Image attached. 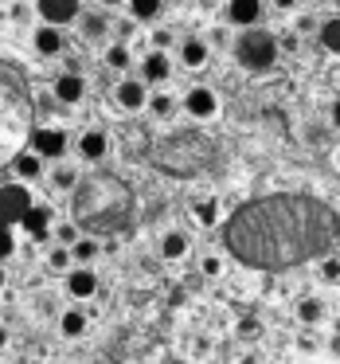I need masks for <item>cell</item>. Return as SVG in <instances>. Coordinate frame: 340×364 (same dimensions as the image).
<instances>
[{
	"instance_id": "6da1fadb",
	"label": "cell",
	"mask_w": 340,
	"mask_h": 364,
	"mask_svg": "<svg viewBox=\"0 0 340 364\" xmlns=\"http://www.w3.org/2000/svg\"><path fill=\"white\" fill-rule=\"evenodd\" d=\"M223 235L238 262L282 270L329 251L340 239V215L313 196H266L238 208Z\"/></svg>"
},
{
	"instance_id": "7a4b0ae2",
	"label": "cell",
	"mask_w": 340,
	"mask_h": 364,
	"mask_svg": "<svg viewBox=\"0 0 340 364\" xmlns=\"http://www.w3.org/2000/svg\"><path fill=\"white\" fill-rule=\"evenodd\" d=\"M235 55L246 71H270L278 63V40L262 28H243V36L235 40Z\"/></svg>"
},
{
	"instance_id": "3957f363",
	"label": "cell",
	"mask_w": 340,
	"mask_h": 364,
	"mask_svg": "<svg viewBox=\"0 0 340 364\" xmlns=\"http://www.w3.org/2000/svg\"><path fill=\"white\" fill-rule=\"evenodd\" d=\"M32 208L24 188H0V231H12V223L24 220V212Z\"/></svg>"
},
{
	"instance_id": "277c9868",
	"label": "cell",
	"mask_w": 340,
	"mask_h": 364,
	"mask_svg": "<svg viewBox=\"0 0 340 364\" xmlns=\"http://www.w3.org/2000/svg\"><path fill=\"white\" fill-rule=\"evenodd\" d=\"M79 12H82V0H40V16L48 20V28L79 20Z\"/></svg>"
},
{
	"instance_id": "5b68a950",
	"label": "cell",
	"mask_w": 340,
	"mask_h": 364,
	"mask_svg": "<svg viewBox=\"0 0 340 364\" xmlns=\"http://www.w3.org/2000/svg\"><path fill=\"white\" fill-rule=\"evenodd\" d=\"M67 134L63 129H35L32 134V153L35 157H63Z\"/></svg>"
},
{
	"instance_id": "8992f818",
	"label": "cell",
	"mask_w": 340,
	"mask_h": 364,
	"mask_svg": "<svg viewBox=\"0 0 340 364\" xmlns=\"http://www.w3.org/2000/svg\"><path fill=\"white\" fill-rule=\"evenodd\" d=\"M227 16L238 28H254V20H262V0H231Z\"/></svg>"
},
{
	"instance_id": "52a82bcc",
	"label": "cell",
	"mask_w": 340,
	"mask_h": 364,
	"mask_svg": "<svg viewBox=\"0 0 340 364\" xmlns=\"http://www.w3.org/2000/svg\"><path fill=\"white\" fill-rule=\"evenodd\" d=\"M82 95H87V82H82L79 75L63 71V75L55 79V98H59V102L75 106V102H82Z\"/></svg>"
},
{
	"instance_id": "ba28073f",
	"label": "cell",
	"mask_w": 340,
	"mask_h": 364,
	"mask_svg": "<svg viewBox=\"0 0 340 364\" xmlns=\"http://www.w3.org/2000/svg\"><path fill=\"white\" fill-rule=\"evenodd\" d=\"M184 110H188L192 118H212V114H215V95L207 87L188 90V95H184Z\"/></svg>"
},
{
	"instance_id": "9c48e42d",
	"label": "cell",
	"mask_w": 340,
	"mask_h": 364,
	"mask_svg": "<svg viewBox=\"0 0 340 364\" xmlns=\"http://www.w3.org/2000/svg\"><path fill=\"white\" fill-rule=\"evenodd\" d=\"M67 290L75 294V298H94L98 294V274L94 270H71V274H67Z\"/></svg>"
},
{
	"instance_id": "30bf717a",
	"label": "cell",
	"mask_w": 340,
	"mask_h": 364,
	"mask_svg": "<svg viewBox=\"0 0 340 364\" xmlns=\"http://www.w3.org/2000/svg\"><path fill=\"white\" fill-rule=\"evenodd\" d=\"M48 220H51V208H48V204H35V208H28V212H24V223H28V231H32L35 243L51 239V235H48Z\"/></svg>"
},
{
	"instance_id": "8fae6325",
	"label": "cell",
	"mask_w": 340,
	"mask_h": 364,
	"mask_svg": "<svg viewBox=\"0 0 340 364\" xmlns=\"http://www.w3.org/2000/svg\"><path fill=\"white\" fill-rule=\"evenodd\" d=\"M106 149H110V141H106L102 129H87V134H82L79 153H82L87 161H102V157H106Z\"/></svg>"
},
{
	"instance_id": "7c38bea8",
	"label": "cell",
	"mask_w": 340,
	"mask_h": 364,
	"mask_svg": "<svg viewBox=\"0 0 340 364\" xmlns=\"http://www.w3.org/2000/svg\"><path fill=\"white\" fill-rule=\"evenodd\" d=\"M168 71H172V67H168V55H165V51H149V55H145V67H141L145 82H165Z\"/></svg>"
},
{
	"instance_id": "4fadbf2b",
	"label": "cell",
	"mask_w": 340,
	"mask_h": 364,
	"mask_svg": "<svg viewBox=\"0 0 340 364\" xmlns=\"http://www.w3.org/2000/svg\"><path fill=\"white\" fill-rule=\"evenodd\" d=\"M188 255V235L184 231H168L160 239V259H184Z\"/></svg>"
},
{
	"instance_id": "5bb4252c",
	"label": "cell",
	"mask_w": 340,
	"mask_h": 364,
	"mask_svg": "<svg viewBox=\"0 0 340 364\" xmlns=\"http://www.w3.org/2000/svg\"><path fill=\"white\" fill-rule=\"evenodd\" d=\"M118 102L126 106V110H137V106H145V82L126 79V82L118 87Z\"/></svg>"
},
{
	"instance_id": "9a60e30c",
	"label": "cell",
	"mask_w": 340,
	"mask_h": 364,
	"mask_svg": "<svg viewBox=\"0 0 340 364\" xmlns=\"http://www.w3.org/2000/svg\"><path fill=\"white\" fill-rule=\"evenodd\" d=\"M35 51H40V55H59V51H63L59 28H40V32H35Z\"/></svg>"
},
{
	"instance_id": "2e32d148",
	"label": "cell",
	"mask_w": 340,
	"mask_h": 364,
	"mask_svg": "<svg viewBox=\"0 0 340 364\" xmlns=\"http://www.w3.org/2000/svg\"><path fill=\"white\" fill-rule=\"evenodd\" d=\"M180 63L184 67H204L207 63V43L204 40H184L180 43Z\"/></svg>"
},
{
	"instance_id": "e0dca14e",
	"label": "cell",
	"mask_w": 340,
	"mask_h": 364,
	"mask_svg": "<svg viewBox=\"0 0 340 364\" xmlns=\"http://www.w3.org/2000/svg\"><path fill=\"white\" fill-rule=\"evenodd\" d=\"M106 32H110L106 16H98V12H87V16H82V36H87L90 43H94V40H106Z\"/></svg>"
},
{
	"instance_id": "ac0fdd59",
	"label": "cell",
	"mask_w": 340,
	"mask_h": 364,
	"mask_svg": "<svg viewBox=\"0 0 340 364\" xmlns=\"http://www.w3.org/2000/svg\"><path fill=\"white\" fill-rule=\"evenodd\" d=\"M16 173L28 176V181L43 176V157H35V153H20V157H16Z\"/></svg>"
},
{
	"instance_id": "d6986e66",
	"label": "cell",
	"mask_w": 340,
	"mask_h": 364,
	"mask_svg": "<svg viewBox=\"0 0 340 364\" xmlns=\"http://www.w3.org/2000/svg\"><path fill=\"white\" fill-rule=\"evenodd\" d=\"M297 317H301L305 325H317V321L324 317V306H321L317 298H301V301H297Z\"/></svg>"
},
{
	"instance_id": "ffe728a7",
	"label": "cell",
	"mask_w": 340,
	"mask_h": 364,
	"mask_svg": "<svg viewBox=\"0 0 340 364\" xmlns=\"http://www.w3.org/2000/svg\"><path fill=\"white\" fill-rule=\"evenodd\" d=\"M59 329H63L67 337H82V333H87V317L75 314V309H67V314L59 317Z\"/></svg>"
},
{
	"instance_id": "44dd1931",
	"label": "cell",
	"mask_w": 340,
	"mask_h": 364,
	"mask_svg": "<svg viewBox=\"0 0 340 364\" xmlns=\"http://www.w3.org/2000/svg\"><path fill=\"white\" fill-rule=\"evenodd\" d=\"M196 220L204 223V228H215V223H219V200H199L196 204Z\"/></svg>"
},
{
	"instance_id": "7402d4cb",
	"label": "cell",
	"mask_w": 340,
	"mask_h": 364,
	"mask_svg": "<svg viewBox=\"0 0 340 364\" xmlns=\"http://www.w3.org/2000/svg\"><path fill=\"white\" fill-rule=\"evenodd\" d=\"M321 43H324L329 51H340V16L329 20V24L321 28Z\"/></svg>"
},
{
	"instance_id": "603a6c76",
	"label": "cell",
	"mask_w": 340,
	"mask_h": 364,
	"mask_svg": "<svg viewBox=\"0 0 340 364\" xmlns=\"http://www.w3.org/2000/svg\"><path fill=\"white\" fill-rule=\"evenodd\" d=\"M129 9H133L137 20H153L160 12V0H129Z\"/></svg>"
},
{
	"instance_id": "cb8c5ba5",
	"label": "cell",
	"mask_w": 340,
	"mask_h": 364,
	"mask_svg": "<svg viewBox=\"0 0 340 364\" xmlns=\"http://www.w3.org/2000/svg\"><path fill=\"white\" fill-rule=\"evenodd\" d=\"M55 239H59V247H67V251H71V247L79 243V223H59Z\"/></svg>"
},
{
	"instance_id": "d4e9b609",
	"label": "cell",
	"mask_w": 340,
	"mask_h": 364,
	"mask_svg": "<svg viewBox=\"0 0 340 364\" xmlns=\"http://www.w3.org/2000/svg\"><path fill=\"white\" fill-rule=\"evenodd\" d=\"M51 181H55V188H75V184H79V173H75L71 165H63V168H55V173H51Z\"/></svg>"
},
{
	"instance_id": "484cf974",
	"label": "cell",
	"mask_w": 340,
	"mask_h": 364,
	"mask_svg": "<svg viewBox=\"0 0 340 364\" xmlns=\"http://www.w3.org/2000/svg\"><path fill=\"white\" fill-rule=\"evenodd\" d=\"M106 63H110L114 71H126V67H129V51L121 48V43H114V48L106 51Z\"/></svg>"
},
{
	"instance_id": "4316f807",
	"label": "cell",
	"mask_w": 340,
	"mask_h": 364,
	"mask_svg": "<svg viewBox=\"0 0 340 364\" xmlns=\"http://www.w3.org/2000/svg\"><path fill=\"white\" fill-rule=\"evenodd\" d=\"M71 251H75V259L90 262V259H94V255H98V243H94V239H79V243H75Z\"/></svg>"
},
{
	"instance_id": "83f0119b",
	"label": "cell",
	"mask_w": 340,
	"mask_h": 364,
	"mask_svg": "<svg viewBox=\"0 0 340 364\" xmlns=\"http://www.w3.org/2000/svg\"><path fill=\"white\" fill-rule=\"evenodd\" d=\"M149 110L157 114V118H168V114H172V98H168V95H153L149 98Z\"/></svg>"
},
{
	"instance_id": "f1b7e54d",
	"label": "cell",
	"mask_w": 340,
	"mask_h": 364,
	"mask_svg": "<svg viewBox=\"0 0 340 364\" xmlns=\"http://www.w3.org/2000/svg\"><path fill=\"white\" fill-rule=\"evenodd\" d=\"M238 337H243V341H258L262 337V321H251V317L238 321Z\"/></svg>"
},
{
	"instance_id": "f546056e",
	"label": "cell",
	"mask_w": 340,
	"mask_h": 364,
	"mask_svg": "<svg viewBox=\"0 0 340 364\" xmlns=\"http://www.w3.org/2000/svg\"><path fill=\"white\" fill-rule=\"evenodd\" d=\"M321 278L324 282H340V259H324L321 262Z\"/></svg>"
},
{
	"instance_id": "4dcf8cb0",
	"label": "cell",
	"mask_w": 340,
	"mask_h": 364,
	"mask_svg": "<svg viewBox=\"0 0 340 364\" xmlns=\"http://www.w3.org/2000/svg\"><path fill=\"white\" fill-rule=\"evenodd\" d=\"M12 255H16V239H12V231H0V262Z\"/></svg>"
},
{
	"instance_id": "1f68e13d",
	"label": "cell",
	"mask_w": 340,
	"mask_h": 364,
	"mask_svg": "<svg viewBox=\"0 0 340 364\" xmlns=\"http://www.w3.org/2000/svg\"><path fill=\"white\" fill-rule=\"evenodd\" d=\"M51 267H55V270H67V267H71V251H67V247L51 251Z\"/></svg>"
},
{
	"instance_id": "d6a6232c",
	"label": "cell",
	"mask_w": 340,
	"mask_h": 364,
	"mask_svg": "<svg viewBox=\"0 0 340 364\" xmlns=\"http://www.w3.org/2000/svg\"><path fill=\"white\" fill-rule=\"evenodd\" d=\"M204 274H207V278H219V274H223V262L215 259V255H212V259H204Z\"/></svg>"
},
{
	"instance_id": "836d02e7",
	"label": "cell",
	"mask_w": 340,
	"mask_h": 364,
	"mask_svg": "<svg viewBox=\"0 0 340 364\" xmlns=\"http://www.w3.org/2000/svg\"><path fill=\"white\" fill-rule=\"evenodd\" d=\"M278 51H297V36H293V32H285L282 40H278Z\"/></svg>"
},
{
	"instance_id": "e575fe53",
	"label": "cell",
	"mask_w": 340,
	"mask_h": 364,
	"mask_svg": "<svg viewBox=\"0 0 340 364\" xmlns=\"http://www.w3.org/2000/svg\"><path fill=\"white\" fill-rule=\"evenodd\" d=\"M168 43H172V32H157V36H153V48H168Z\"/></svg>"
},
{
	"instance_id": "d590c367",
	"label": "cell",
	"mask_w": 340,
	"mask_h": 364,
	"mask_svg": "<svg viewBox=\"0 0 340 364\" xmlns=\"http://www.w3.org/2000/svg\"><path fill=\"white\" fill-rule=\"evenodd\" d=\"M313 28H317L313 16H301V20H297V32H313Z\"/></svg>"
},
{
	"instance_id": "8d00e7d4",
	"label": "cell",
	"mask_w": 340,
	"mask_h": 364,
	"mask_svg": "<svg viewBox=\"0 0 340 364\" xmlns=\"http://www.w3.org/2000/svg\"><path fill=\"white\" fill-rule=\"evenodd\" d=\"M274 4H278V9H282V12H290L293 4H297V0H274Z\"/></svg>"
},
{
	"instance_id": "74e56055",
	"label": "cell",
	"mask_w": 340,
	"mask_h": 364,
	"mask_svg": "<svg viewBox=\"0 0 340 364\" xmlns=\"http://www.w3.org/2000/svg\"><path fill=\"white\" fill-rule=\"evenodd\" d=\"M332 126H336V129H340V102H336V106H332Z\"/></svg>"
},
{
	"instance_id": "f35d334b",
	"label": "cell",
	"mask_w": 340,
	"mask_h": 364,
	"mask_svg": "<svg viewBox=\"0 0 340 364\" xmlns=\"http://www.w3.org/2000/svg\"><path fill=\"white\" fill-rule=\"evenodd\" d=\"M0 345H9V329L4 325H0Z\"/></svg>"
},
{
	"instance_id": "ab89813d",
	"label": "cell",
	"mask_w": 340,
	"mask_h": 364,
	"mask_svg": "<svg viewBox=\"0 0 340 364\" xmlns=\"http://www.w3.org/2000/svg\"><path fill=\"white\" fill-rule=\"evenodd\" d=\"M102 4H110V9H114V4H121V0H102Z\"/></svg>"
},
{
	"instance_id": "60d3db41",
	"label": "cell",
	"mask_w": 340,
	"mask_h": 364,
	"mask_svg": "<svg viewBox=\"0 0 340 364\" xmlns=\"http://www.w3.org/2000/svg\"><path fill=\"white\" fill-rule=\"evenodd\" d=\"M0 286H4V270H0Z\"/></svg>"
},
{
	"instance_id": "b9f144b4",
	"label": "cell",
	"mask_w": 340,
	"mask_h": 364,
	"mask_svg": "<svg viewBox=\"0 0 340 364\" xmlns=\"http://www.w3.org/2000/svg\"><path fill=\"white\" fill-rule=\"evenodd\" d=\"M336 165H340V153H336Z\"/></svg>"
}]
</instances>
